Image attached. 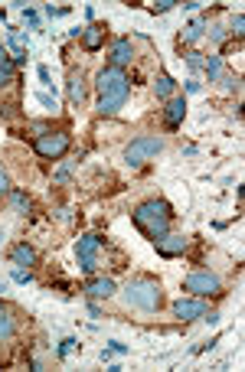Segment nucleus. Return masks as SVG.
Listing matches in <instances>:
<instances>
[{"label":"nucleus","mask_w":245,"mask_h":372,"mask_svg":"<svg viewBox=\"0 0 245 372\" xmlns=\"http://www.w3.org/2000/svg\"><path fill=\"white\" fill-rule=\"evenodd\" d=\"M95 92H98V115H118L125 108L127 95H131V79L125 76V69L105 66L98 76H95Z\"/></svg>","instance_id":"obj_1"},{"label":"nucleus","mask_w":245,"mask_h":372,"mask_svg":"<svg viewBox=\"0 0 245 372\" xmlns=\"http://www.w3.org/2000/svg\"><path fill=\"white\" fill-rule=\"evenodd\" d=\"M131 222L144 232V238L161 242L170 232V222H173V206H170L167 199H147V203H141L131 212Z\"/></svg>","instance_id":"obj_2"},{"label":"nucleus","mask_w":245,"mask_h":372,"mask_svg":"<svg viewBox=\"0 0 245 372\" xmlns=\"http://www.w3.org/2000/svg\"><path fill=\"white\" fill-rule=\"evenodd\" d=\"M121 297H125L127 307L144 310V313H157L164 307V288L154 274H135V278L125 284Z\"/></svg>","instance_id":"obj_3"},{"label":"nucleus","mask_w":245,"mask_h":372,"mask_svg":"<svg viewBox=\"0 0 245 372\" xmlns=\"http://www.w3.org/2000/svg\"><path fill=\"white\" fill-rule=\"evenodd\" d=\"M105 245H108V242H105L102 236H95V232H92V236H82L76 242V258H79V268L85 271V278H89V274H98Z\"/></svg>","instance_id":"obj_4"},{"label":"nucleus","mask_w":245,"mask_h":372,"mask_svg":"<svg viewBox=\"0 0 245 372\" xmlns=\"http://www.w3.org/2000/svg\"><path fill=\"white\" fill-rule=\"evenodd\" d=\"M69 147H72L69 131H46V134L33 137V151L42 161H59V157H66Z\"/></svg>","instance_id":"obj_5"},{"label":"nucleus","mask_w":245,"mask_h":372,"mask_svg":"<svg viewBox=\"0 0 245 372\" xmlns=\"http://www.w3.org/2000/svg\"><path fill=\"white\" fill-rule=\"evenodd\" d=\"M183 291L190 297H220L222 294V281H220L216 271L200 268V271H193V274H186Z\"/></svg>","instance_id":"obj_6"},{"label":"nucleus","mask_w":245,"mask_h":372,"mask_svg":"<svg viewBox=\"0 0 245 372\" xmlns=\"http://www.w3.org/2000/svg\"><path fill=\"white\" fill-rule=\"evenodd\" d=\"M161 151H164V141H161V137L144 134V137H135V141L127 144L125 161H127V167H144V163L154 161V157H157Z\"/></svg>","instance_id":"obj_7"},{"label":"nucleus","mask_w":245,"mask_h":372,"mask_svg":"<svg viewBox=\"0 0 245 372\" xmlns=\"http://www.w3.org/2000/svg\"><path fill=\"white\" fill-rule=\"evenodd\" d=\"M82 291L92 297V301H108V297L118 291V284H115V278H105V274H89Z\"/></svg>","instance_id":"obj_8"},{"label":"nucleus","mask_w":245,"mask_h":372,"mask_svg":"<svg viewBox=\"0 0 245 372\" xmlns=\"http://www.w3.org/2000/svg\"><path fill=\"white\" fill-rule=\"evenodd\" d=\"M173 317L183 323L196 320V317H206V304H203V297H180V301H173Z\"/></svg>","instance_id":"obj_9"},{"label":"nucleus","mask_w":245,"mask_h":372,"mask_svg":"<svg viewBox=\"0 0 245 372\" xmlns=\"http://www.w3.org/2000/svg\"><path fill=\"white\" fill-rule=\"evenodd\" d=\"M183 118H186V98L183 95H173L167 102V108H164V124H167L170 131H177V127L183 124Z\"/></svg>","instance_id":"obj_10"},{"label":"nucleus","mask_w":245,"mask_h":372,"mask_svg":"<svg viewBox=\"0 0 245 372\" xmlns=\"http://www.w3.org/2000/svg\"><path fill=\"white\" fill-rule=\"evenodd\" d=\"M157 245V255H164V258H177V255H183L186 248H190V238L186 236H164L161 242H154Z\"/></svg>","instance_id":"obj_11"},{"label":"nucleus","mask_w":245,"mask_h":372,"mask_svg":"<svg viewBox=\"0 0 245 372\" xmlns=\"http://www.w3.org/2000/svg\"><path fill=\"white\" fill-rule=\"evenodd\" d=\"M69 102L72 105H82L85 102V95H89V85H85V72L82 69H69Z\"/></svg>","instance_id":"obj_12"},{"label":"nucleus","mask_w":245,"mask_h":372,"mask_svg":"<svg viewBox=\"0 0 245 372\" xmlns=\"http://www.w3.org/2000/svg\"><path fill=\"white\" fill-rule=\"evenodd\" d=\"M131 59H135V46H131V40H115V46H111V62H108V66L125 69V66H131Z\"/></svg>","instance_id":"obj_13"},{"label":"nucleus","mask_w":245,"mask_h":372,"mask_svg":"<svg viewBox=\"0 0 245 372\" xmlns=\"http://www.w3.org/2000/svg\"><path fill=\"white\" fill-rule=\"evenodd\" d=\"M13 333H17V317H13V310H10L4 301H0V347H4V343H10V339H13Z\"/></svg>","instance_id":"obj_14"},{"label":"nucleus","mask_w":245,"mask_h":372,"mask_svg":"<svg viewBox=\"0 0 245 372\" xmlns=\"http://www.w3.org/2000/svg\"><path fill=\"white\" fill-rule=\"evenodd\" d=\"M10 258H13V265H20V268H33V265H40V255H36V248H33V245H26V242L13 245Z\"/></svg>","instance_id":"obj_15"},{"label":"nucleus","mask_w":245,"mask_h":372,"mask_svg":"<svg viewBox=\"0 0 245 372\" xmlns=\"http://www.w3.org/2000/svg\"><path fill=\"white\" fill-rule=\"evenodd\" d=\"M82 46L89 52L102 50L105 46V26H89V30H82Z\"/></svg>","instance_id":"obj_16"},{"label":"nucleus","mask_w":245,"mask_h":372,"mask_svg":"<svg viewBox=\"0 0 245 372\" xmlns=\"http://www.w3.org/2000/svg\"><path fill=\"white\" fill-rule=\"evenodd\" d=\"M173 92H177V82H173L170 76H161L157 82H154V95H157L161 102H170V98H173Z\"/></svg>","instance_id":"obj_17"},{"label":"nucleus","mask_w":245,"mask_h":372,"mask_svg":"<svg viewBox=\"0 0 245 372\" xmlns=\"http://www.w3.org/2000/svg\"><path fill=\"white\" fill-rule=\"evenodd\" d=\"M203 72L210 76V82H216V79H220V72H222V56H210V59L203 62Z\"/></svg>","instance_id":"obj_18"},{"label":"nucleus","mask_w":245,"mask_h":372,"mask_svg":"<svg viewBox=\"0 0 245 372\" xmlns=\"http://www.w3.org/2000/svg\"><path fill=\"white\" fill-rule=\"evenodd\" d=\"M200 36H203V23L196 20V23H190V26H186V33L180 36V42H196Z\"/></svg>","instance_id":"obj_19"},{"label":"nucleus","mask_w":245,"mask_h":372,"mask_svg":"<svg viewBox=\"0 0 245 372\" xmlns=\"http://www.w3.org/2000/svg\"><path fill=\"white\" fill-rule=\"evenodd\" d=\"M13 82V62H0V88H7V85Z\"/></svg>","instance_id":"obj_20"},{"label":"nucleus","mask_w":245,"mask_h":372,"mask_svg":"<svg viewBox=\"0 0 245 372\" xmlns=\"http://www.w3.org/2000/svg\"><path fill=\"white\" fill-rule=\"evenodd\" d=\"M203 52H196V50H190V52H186V66H190V69H193V72H200V69H203Z\"/></svg>","instance_id":"obj_21"},{"label":"nucleus","mask_w":245,"mask_h":372,"mask_svg":"<svg viewBox=\"0 0 245 372\" xmlns=\"http://www.w3.org/2000/svg\"><path fill=\"white\" fill-rule=\"evenodd\" d=\"M229 33L236 36V40H242V33H245V17H242V13H236V17H232V30H229Z\"/></svg>","instance_id":"obj_22"},{"label":"nucleus","mask_w":245,"mask_h":372,"mask_svg":"<svg viewBox=\"0 0 245 372\" xmlns=\"http://www.w3.org/2000/svg\"><path fill=\"white\" fill-rule=\"evenodd\" d=\"M10 193V177H7V170H4V163H0V196H7Z\"/></svg>","instance_id":"obj_23"},{"label":"nucleus","mask_w":245,"mask_h":372,"mask_svg":"<svg viewBox=\"0 0 245 372\" xmlns=\"http://www.w3.org/2000/svg\"><path fill=\"white\" fill-rule=\"evenodd\" d=\"M210 40L212 42H222V40H226V30H222V26H210Z\"/></svg>","instance_id":"obj_24"},{"label":"nucleus","mask_w":245,"mask_h":372,"mask_svg":"<svg viewBox=\"0 0 245 372\" xmlns=\"http://www.w3.org/2000/svg\"><path fill=\"white\" fill-rule=\"evenodd\" d=\"M13 281H20V284H26V281H33V274H30V268H17V271H13Z\"/></svg>","instance_id":"obj_25"},{"label":"nucleus","mask_w":245,"mask_h":372,"mask_svg":"<svg viewBox=\"0 0 245 372\" xmlns=\"http://www.w3.org/2000/svg\"><path fill=\"white\" fill-rule=\"evenodd\" d=\"M108 349L111 353H127V347L125 343H118V339H108Z\"/></svg>","instance_id":"obj_26"},{"label":"nucleus","mask_w":245,"mask_h":372,"mask_svg":"<svg viewBox=\"0 0 245 372\" xmlns=\"http://www.w3.org/2000/svg\"><path fill=\"white\" fill-rule=\"evenodd\" d=\"M36 98H40V105H46V108H50V111H56V102H52V98H50V95H36Z\"/></svg>","instance_id":"obj_27"},{"label":"nucleus","mask_w":245,"mask_h":372,"mask_svg":"<svg viewBox=\"0 0 245 372\" xmlns=\"http://www.w3.org/2000/svg\"><path fill=\"white\" fill-rule=\"evenodd\" d=\"M173 4H177V0H161V4H157V7H154V10H157V13H164V10H170V7H173Z\"/></svg>","instance_id":"obj_28"},{"label":"nucleus","mask_w":245,"mask_h":372,"mask_svg":"<svg viewBox=\"0 0 245 372\" xmlns=\"http://www.w3.org/2000/svg\"><path fill=\"white\" fill-rule=\"evenodd\" d=\"M72 347H76V339H62V347H59V356H66V353H69V349H72Z\"/></svg>","instance_id":"obj_29"},{"label":"nucleus","mask_w":245,"mask_h":372,"mask_svg":"<svg viewBox=\"0 0 245 372\" xmlns=\"http://www.w3.org/2000/svg\"><path fill=\"white\" fill-rule=\"evenodd\" d=\"M40 82H46V85H52V82H50V69H46V66H40Z\"/></svg>","instance_id":"obj_30"},{"label":"nucleus","mask_w":245,"mask_h":372,"mask_svg":"<svg viewBox=\"0 0 245 372\" xmlns=\"http://www.w3.org/2000/svg\"><path fill=\"white\" fill-rule=\"evenodd\" d=\"M200 88H203V85H200V82H193V79H190V82H186V92H200Z\"/></svg>","instance_id":"obj_31"},{"label":"nucleus","mask_w":245,"mask_h":372,"mask_svg":"<svg viewBox=\"0 0 245 372\" xmlns=\"http://www.w3.org/2000/svg\"><path fill=\"white\" fill-rule=\"evenodd\" d=\"M0 62H7V56H4V46H0Z\"/></svg>","instance_id":"obj_32"}]
</instances>
